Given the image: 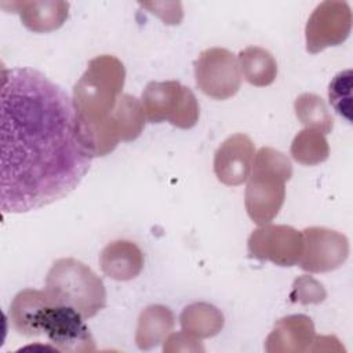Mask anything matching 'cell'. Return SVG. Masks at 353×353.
<instances>
[{"label":"cell","mask_w":353,"mask_h":353,"mask_svg":"<svg viewBox=\"0 0 353 353\" xmlns=\"http://www.w3.org/2000/svg\"><path fill=\"white\" fill-rule=\"evenodd\" d=\"M328 99L335 112L352 121V70H343L335 74L328 85Z\"/></svg>","instance_id":"cell-21"},{"label":"cell","mask_w":353,"mask_h":353,"mask_svg":"<svg viewBox=\"0 0 353 353\" xmlns=\"http://www.w3.org/2000/svg\"><path fill=\"white\" fill-rule=\"evenodd\" d=\"M139 6L157 15L167 25H178L183 18L182 4L179 1H149L139 3Z\"/></svg>","instance_id":"cell-23"},{"label":"cell","mask_w":353,"mask_h":353,"mask_svg":"<svg viewBox=\"0 0 353 353\" xmlns=\"http://www.w3.org/2000/svg\"><path fill=\"white\" fill-rule=\"evenodd\" d=\"M125 69L114 55L90 59L85 72L73 87V108L81 127L98 125L113 112L124 87Z\"/></svg>","instance_id":"cell-3"},{"label":"cell","mask_w":353,"mask_h":353,"mask_svg":"<svg viewBox=\"0 0 353 353\" xmlns=\"http://www.w3.org/2000/svg\"><path fill=\"white\" fill-rule=\"evenodd\" d=\"M303 250L299 259L301 269L309 273H325L338 269L349 256V240L345 234L312 226L302 230Z\"/></svg>","instance_id":"cell-10"},{"label":"cell","mask_w":353,"mask_h":353,"mask_svg":"<svg viewBox=\"0 0 353 353\" xmlns=\"http://www.w3.org/2000/svg\"><path fill=\"white\" fill-rule=\"evenodd\" d=\"M46 292L61 305H66L91 319L106 306L103 281L90 266L74 258L57 259L46 277Z\"/></svg>","instance_id":"cell-5"},{"label":"cell","mask_w":353,"mask_h":353,"mask_svg":"<svg viewBox=\"0 0 353 353\" xmlns=\"http://www.w3.org/2000/svg\"><path fill=\"white\" fill-rule=\"evenodd\" d=\"M327 296V292L320 281L313 279L312 276L303 274L295 279L292 284V291L290 294V299L294 303H321Z\"/></svg>","instance_id":"cell-22"},{"label":"cell","mask_w":353,"mask_h":353,"mask_svg":"<svg viewBox=\"0 0 353 353\" xmlns=\"http://www.w3.org/2000/svg\"><path fill=\"white\" fill-rule=\"evenodd\" d=\"M193 66L196 85L207 97L225 101L240 90L241 70L239 59L229 50L207 48L200 52Z\"/></svg>","instance_id":"cell-7"},{"label":"cell","mask_w":353,"mask_h":353,"mask_svg":"<svg viewBox=\"0 0 353 353\" xmlns=\"http://www.w3.org/2000/svg\"><path fill=\"white\" fill-rule=\"evenodd\" d=\"M291 156L303 165H316L330 156V146L325 135L313 128L299 131L291 143Z\"/></svg>","instance_id":"cell-20"},{"label":"cell","mask_w":353,"mask_h":353,"mask_svg":"<svg viewBox=\"0 0 353 353\" xmlns=\"http://www.w3.org/2000/svg\"><path fill=\"white\" fill-rule=\"evenodd\" d=\"M0 208L23 214L73 192L92 156L69 95L32 68H1Z\"/></svg>","instance_id":"cell-1"},{"label":"cell","mask_w":353,"mask_h":353,"mask_svg":"<svg viewBox=\"0 0 353 353\" xmlns=\"http://www.w3.org/2000/svg\"><path fill=\"white\" fill-rule=\"evenodd\" d=\"M291 176V161L281 152L263 146L254 154L244 196L247 214L254 223L261 226L276 218L285 199V182Z\"/></svg>","instance_id":"cell-4"},{"label":"cell","mask_w":353,"mask_h":353,"mask_svg":"<svg viewBox=\"0 0 353 353\" xmlns=\"http://www.w3.org/2000/svg\"><path fill=\"white\" fill-rule=\"evenodd\" d=\"M237 59L244 79L251 85L266 87L276 80L277 63L268 50L250 46L240 51Z\"/></svg>","instance_id":"cell-17"},{"label":"cell","mask_w":353,"mask_h":353,"mask_svg":"<svg viewBox=\"0 0 353 353\" xmlns=\"http://www.w3.org/2000/svg\"><path fill=\"white\" fill-rule=\"evenodd\" d=\"M294 110L298 120L306 128L317 130L324 135L330 134L334 128V119L328 112L325 102L316 94L303 92L296 97Z\"/></svg>","instance_id":"cell-19"},{"label":"cell","mask_w":353,"mask_h":353,"mask_svg":"<svg viewBox=\"0 0 353 353\" xmlns=\"http://www.w3.org/2000/svg\"><path fill=\"white\" fill-rule=\"evenodd\" d=\"M11 327L23 336L46 335L52 349L68 353L95 352V342L74 309L54 302L41 290L25 288L19 291L8 310Z\"/></svg>","instance_id":"cell-2"},{"label":"cell","mask_w":353,"mask_h":353,"mask_svg":"<svg viewBox=\"0 0 353 353\" xmlns=\"http://www.w3.org/2000/svg\"><path fill=\"white\" fill-rule=\"evenodd\" d=\"M352 29V10L346 1L320 3L305 26L306 51L317 54L327 47L342 44Z\"/></svg>","instance_id":"cell-9"},{"label":"cell","mask_w":353,"mask_h":353,"mask_svg":"<svg viewBox=\"0 0 353 353\" xmlns=\"http://www.w3.org/2000/svg\"><path fill=\"white\" fill-rule=\"evenodd\" d=\"M314 338L312 319L305 314H291L274 323L265 341V350L269 353H302L312 350Z\"/></svg>","instance_id":"cell-12"},{"label":"cell","mask_w":353,"mask_h":353,"mask_svg":"<svg viewBox=\"0 0 353 353\" xmlns=\"http://www.w3.org/2000/svg\"><path fill=\"white\" fill-rule=\"evenodd\" d=\"M0 6L11 12H17L22 23L36 33H47L59 29L69 14V3L61 0L4 1Z\"/></svg>","instance_id":"cell-13"},{"label":"cell","mask_w":353,"mask_h":353,"mask_svg":"<svg viewBox=\"0 0 353 353\" xmlns=\"http://www.w3.org/2000/svg\"><path fill=\"white\" fill-rule=\"evenodd\" d=\"M110 119L119 132V137L124 142H131L137 139L145 127V112L142 103L130 94H121Z\"/></svg>","instance_id":"cell-18"},{"label":"cell","mask_w":353,"mask_h":353,"mask_svg":"<svg viewBox=\"0 0 353 353\" xmlns=\"http://www.w3.org/2000/svg\"><path fill=\"white\" fill-rule=\"evenodd\" d=\"M182 331L197 339L218 335L225 324L223 314L218 307L207 302H196L188 305L179 314Z\"/></svg>","instance_id":"cell-16"},{"label":"cell","mask_w":353,"mask_h":353,"mask_svg":"<svg viewBox=\"0 0 353 353\" xmlns=\"http://www.w3.org/2000/svg\"><path fill=\"white\" fill-rule=\"evenodd\" d=\"M175 325L172 310L164 305H150L145 307L137 324L135 343L141 350H150L164 342Z\"/></svg>","instance_id":"cell-15"},{"label":"cell","mask_w":353,"mask_h":353,"mask_svg":"<svg viewBox=\"0 0 353 353\" xmlns=\"http://www.w3.org/2000/svg\"><path fill=\"white\" fill-rule=\"evenodd\" d=\"M255 148L245 134L228 137L216 149L214 156V172L216 179L228 186L244 183L252 168Z\"/></svg>","instance_id":"cell-11"},{"label":"cell","mask_w":353,"mask_h":353,"mask_svg":"<svg viewBox=\"0 0 353 353\" xmlns=\"http://www.w3.org/2000/svg\"><path fill=\"white\" fill-rule=\"evenodd\" d=\"M102 272L117 281L135 279L143 268L141 248L128 240H116L105 245L99 255Z\"/></svg>","instance_id":"cell-14"},{"label":"cell","mask_w":353,"mask_h":353,"mask_svg":"<svg viewBox=\"0 0 353 353\" xmlns=\"http://www.w3.org/2000/svg\"><path fill=\"white\" fill-rule=\"evenodd\" d=\"M164 353H172V352H204V347L201 346L200 341L197 338L192 336L190 334L181 331L175 334H170L164 339L163 346Z\"/></svg>","instance_id":"cell-24"},{"label":"cell","mask_w":353,"mask_h":353,"mask_svg":"<svg viewBox=\"0 0 353 353\" xmlns=\"http://www.w3.org/2000/svg\"><path fill=\"white\" fill-rule=\"evenodd\" d=\"M141 103L150 123L168 121L178 128L189 130L199 121L200 108L196 95L176 80L148 83Z\"/></svg>","instance_id":"cell-6"},{"label":"cell","mask_w":353,"mask_h":353,"mask_svg":"<svg viewBox=\"0 0 353 353\" xmlns=\"http://www.w3.org/2000/svg\"><path fill=\"white\" fill-rule=\"evenodd\" d=\"M247 248L250 258L270 261L279 266H294L302 255L303 236L292 226L266 223L250 234Z\"/></svg>","instance_id":"cell-8"}]
</instances>
